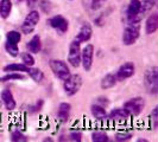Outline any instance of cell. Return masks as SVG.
Returning <instances> with one entry per match:
<instances>
[{
  "label": "cell",
  "instance_id": "6da1fadb",
  "mask_svg": "<svg viewBox=\"0 0 158 142\" xmlns=\"http://www.w3.org/2000/svg\"><path fill=\"white\" fill-rule=\"evenodd\" d=\"M140 36V23L139 22H128L123 32V44L130 46L133 45Z\"/></svg>",
  "mask_w": 158,
  "mask_h": 142
},
{
  "label": "cell",
  "instance_id": "7a4b0ae2",
  "mask_svg": "<svg viewBox=\"0 0 158 142\" xmlns=\"http://www.w3.org/2000/svg\"><path fill=\"white\" fill-rule=\"evenodd\" d=\"M144 84L148 94L156 95L158 93V69L157 66L149 68L144 76Z\"/></svg>",
  "mask_w": 158,
  "mask_h": 142
},
{
  "label": "cell",
  "instance_id": "3957f363",
  "mask_svg": "<svg viewBox=\"0 0 158 142\" xmlns=\"http://www.w3.org/2000/svg\"><path fill=\"white\" fill-rule=\"evenodd\" d=\"M82 83H83V81H82V77L80 75H77V73L71 75L70 73V76L63 81L64 94L69 97L75 96L80 91V89L82 87Z\"/></svg>",
  "mask_w": 158,
  "mask_h": 142
},
{
  "label": "cell",
  "instance_id": "277c9868",
  "mask_svg": "<svg viewBox=\"0 0 158 142\" xmlns=\"http://www.w3.org/2000/svg\"><path fill=\"white\" fill-rule=\"evenodd\" d=\"M49 66L52 71V73L61 81H64L70 76L69 65L62 59H51L49 62Z\"/></svg>",
  "mask_w": 158,
  "mask_h": 142
},
{
  "label": "cell",
  "instance_id": "5b68a950",
  "mask_svg": "<svg viewBox=\"0 0 158 142\" xmlns=\"http://www.w3.org/2000/svg\"><path fill=\"white\" fill-rule=\"evenodd\" d=\"M40 20V14L37 10H31L27 16L25 17L23 24H22V32L25 33V34H30L32 32L35 31L36 26L38 25Z\"/></svg>",
  "mask_w": 158,
  "mask_h": 142
},
{
  "label": "cell",
  "instance_id": "8992f818",
  "mask_svg": "<svg viewBox=\"0 0 158 142\" xmlns=\"http://www.w3.org/2000/svg\"><path fill=\"white\" fill-rule=\"evenodd\" d=\"M145 108V101L143 97H133L124 103V109L130 116H139Z\"/></svg>",
  "mask_w": 158,
  "mask_h": 142
},
{
  "label": "cell",
  "instance_id": "52a82bcc",
  "mask_svg": "<svg viewBox=\"0 0 158 142\" xmlns=\"http://www.w3.org/2000/svg\"><path fill=\"white\" fill-rule=\"evenodd\" d=\"M93 59H94V45L87 44L81 50V65L83 70L88 72L93 68Z\"/></svg>",
  "mask_w": 158,
  "mask_h": 142
},
{
  "label": "cell",
  "instance_id": "ba28073f",
  "mask_svg": "<svg viewBox=\"0 0 158 142\" xmlns=\"http://www.w3.org/2000/svg\"><path fill=\"white\" fill-rule=\"evenodd\" d=\"M68 63L73 68H79L81 65V44L74 39L69 45V52H68Z\"/></svg>",
  "mask_w": 158,
  "mask_h": 142
},
{
  "label": "cell",
  "instance_id": "9c48e42d",
  "mask_svg": "<svg viewBox=\"0 0 158 142\" xmlns=\"http://www.w3.org/2000/svg\"><path fill=\"white\" fill-rule=\"evenodd\" d=\"M49 25L58 32L60 34H63L65 32L68 31L69 29V22L68 19L63 17L62 14H56V16H52L50 19H49Z\"/></svg>",
  "mask_w": 158,
  "mask_h": 142
},
{
  "label": "cell",
  "instance_id": "30bf717a",
  "mask_svg": "<svg viewBox=\"0 0 158 142\" xmlns=\"http://www.w3.org/2000/svg\"><path fill=\"white\" fill-rule=\"evenodd\" d=\"M140 12V0H130L128 6L126 10L127 20L128 22H142V18L139 16Z\"/></svg>",
  "mask_w": 158,
  "mask_h": 142
},
{
  "label": "cell",
  "instance_id": "8fae6325",
  "mask_svg": "<svg viewBox=\"0 0 158 142\" xmlns=\"http://www.w3.org/2000/svg\"><path fill=\"white\" fill-rule=\"evenodd\" d=\"M135 73V65L132 62H126L123 65H120V68L118 69L115 77L119 81H125L127 78H131Z\"/></svg>",
  "mask_w": 158,
  "mask_h": 142
},
{
  "label": "cell",
  "instance_id": "7c38bea8",
  "mask_svg": "<svg viewBox=\"0 0 158 142\" xmlns=\"http://www.w3.org/2000/svg\"><path fill=\"white\" fill-rule=\"evenodd\" d=\"M92 36H93V26L88 23V22H86V23H83L81 25V27H80V30H79V33H77V36L75 37V40L79 41L80 44L87 43V41L90 40Z\"/></svg>",
  "mask_w": 158,
  "mask_h": 142
},
{
  "label": "cell",
  "instance_id": "4fadbf2b",
  "mask_svg": "<svg viewBox=\"0 0 158 142\" xmlns=\"http://www.w3.org/2000/svg\"><path fill=\"white\" fill-rule=\"evenodd\" d=\"M0 100H1V103L2 105L5 107V109L8 111H12L16 109L17 103L16 100H15V96L12 94V91L10 89H4L0 94Z\"/></svg>",
  "mask_w": 158,
  "mask_h": 142
},
{
  "label": "cell",
  "instance_id": "5bb4252c",
  "mask_svg": "<svg viewBox=\"0 0 158 142\" xmlns=\"http://www.w3.org/2000/svg\"><path fill=\"white\" fill-rule=\"evenodd\" d=\"M130 117V115L126 112V110L124 108H115L107 115V118L112 121V122H115V123H121V122H125Z\"/></svg>",
  "mask_w": 158,
  "mask_h": 142
},
{
  "label": "cell",
  "instance_id": "9a60e30c",
  "mask_svg": "<svg viewBox=\"0 0 158 142\" xmlns=\"http://www.w3.org/2000/svg\"><path fill=\"white\" fill-rule=\"evenodd\" d=\"M158 30V13H149L145 22V33L146 34H153Z\"/></svg>",
  "mask_w": 158,
  "mask_h": 142
},
{
  "label": "cell",
  "instance_id": "2e32d148",
  "mask_svg": "<svg viewBox=\"0 0 158 142\" xmlns=\"http://www.w3.org/2000/svg\"><path fill=\"white\" fill-rule=\"evenodd\" d=\"M70 111H71L70 103L62 102L58 105V109H57V118L61 122H63V123L67 122L69 120V116H70Z\"/></svg>",
  "mask_w": 158,
  "mask_h": 142
},
{
  "label": "cell",
  "instance_id": "e0dca14e",
  "mask_svg": "<svg viewBox=\"0 0 158 142\" xmlns=\"http://www.w3.org/2000/svg\"><path fill=\"white\" fill-rule=\"evenodd\" d=\"M26 49H27V51H29L30 53H32V55H33V53H35V55L40 53V50H42V40H40V37L38 34H35L31 39L27 41Z\"/></svg>",
  "mask_w": 158,
  "mask_h": 142
},
{
  "label": "cell",
  "instance_id": "ac0fdd59",
  "mask_svg": "<svg viewBox=\"0 0 158 142\" xmlns=\"http://www.w3.org/2000/svg\"><path fill=\"white\" fill-rule=\"evenodd\" d=\"M156 5H157V0H142L140 1V12H139L140 18L143 19L149 13H151V11L155 8Z\"/></svg>",
  "mask_w": 158,
  "mask_h": 142
},
{
  "label": "cell",
  "instance_id": "d6986e66",
  "mask_svg": "<svg viewBox=\"0 0 158 142\" xmlns=\"http://www.w3.org/2000/svg\"><path fill=\"white\" fill-rule=\"evenodd\" d=\"M90 112L94 116V118H96L98 121H105V120H107V111H106V108L102 107V105H99L96 103L93 104L90 107Z\"/></svg>",
  "mask_w": 158,
  "mask_h": 142
},
{
  "label": "cell",
  "instance_id": "ffe728a7",
  "mask_svg": "<svg viewBox=\"0 0 158 142\" xmlns=\"http://www.w3.org/2000/svg\"><path fill=\"white\" fill-rule=\"evenodd\" d=\"M118 83V79L115 77L114 73H107L100 82V87L102 90H107V89H111V88L115 87V84Z\"/></svg>",
  "mask_w": 158,
  "mask_h": 142
},
{
  "label": "cell",
  "instance_id": "44dd1931",
  "mask_svg": "<svg viewBox=\"0 0 158 142\" xmlns=\"http://www.w3.org/2000/svg\"><path fill=\"white\" fill-rule=\"evenodd\" d=\"M12 1L11 0H0V18L7 19L12 12Z\"/></svg>",
  "mask_w": 158,
  "mask_h": 142
},
{
  "label": "cell",
  "instance_id": "7402d4cb",
  "mask_svg": "<svg viewBox=\"0 0 158 142\" xmlns=\"http://www.w3.org/2000/svg\"><path fill=\"white\" fill-rule=\"evenodd\" d=\"M27 66L23 63H12L4 66V72H27Z\"/></svg>",
  "mask_w": 158,
  "mask_h": 142
},
{
  "label": "cell",
  "instance_id": "603a6c76",
  "mask_svg": "<svg viewBox=\"0 0 158 142\" xmlns=\"http://www.w3.org/2000/svg\"><path fill=\"white\" fill-rule=\"evenodd\" d=\"M30 77H31L36 83H42V81L44 79V73H43V71L38 69V68H29L27 69V72H26Z\"/></svg>",
  "mask_w": 158,
  "mask_h": 142
},
{
  "label": "cell",
  "instance_id": "cb8c5ba5",
  "mask_svg": "<svg viewBox=\"0 0 158 142\" xmlns=\"http://www.w3.org/2000/svg\"><path fill=\"white\" fill-rule=\"evenodd\" d=\"M22 40V33L16 30H12V31H8L6 33V41L8 43H12V44H19Z\"/></svg>",
  "mask_w": 158,
  "mask_h": 142
},
{
  "label": "cell",
  "instance_id": "d4e9b609",
  "mask_svg": "<svg viewBox=\"0 0 158 142\" xmlns=\"http://www.w3.org/2000/svg\"><path fill=\"white\" fill-rule=\"evenodd\" d=\"M5 50H6V52H7L8 55L11 56V57H13V58H16V57L20 55L18 44H12V43L6 41L5 43Z\"/></svg>",
  "mask_w": 158,
  "mask_h": 142
},
{
  "label": "cell",
  "instance_id": "484cf974",
  "mask_svg": "<svg viewBox=\"0 0 158 142\" xmlns=\"http://www.w3.org/2000/svg\"><path fill=\"white\" fill-rule=\"evenodd\" d=\"M20 59H22V63L24 65H26L27 68H31L35 65L36 63V61H35V57L32 53H30L29 51H26V52H23L22 55H20Z\"/></svg>",
  "mask_w": 158,
  "mask_h": 142
},
{
  "label": "cell",
  "instance_id": "4316f807",
  "mask_svg": "<svg viewBox=\"0 0 158 142\" xmlns=\"http://www.w3.org/2000/svg\"><path fill=\"white\" fill-rule=\"evenodd\" d=\"M7 75L4 76L0 79L1 82H8V81H24L25 76L23 75V72H6Z\"/></svg>",
  "mask_w": 158,
  "mask_h": 142
},
{
  "label": "cell",
  "instance_id": "83f0119b",
  "mask_svg": "<svg viewBox=\"0 0 158 142\" xmlns=\"http://www.w3.org/2000/svg\"><path fill=\"white\" fill-rule=\"evenodd\" d=\"M110 140L108 135L105 132H94L92 134V141L93 142H107Z\"/></svg>",
  "mask_w": 158,
  "mask_h": 142
},
{
  "label": "cell",
  "instance_id": "f1b7e54d",
  "mask_svg": "<svg viewBox=\"0 0 158 142\" xmlns=\"http://www.w3.org/2000/svg\"><path fill=\"white\" fill-rule=\"evenodd\" d=\"M115 141L118 142H125V141H128V140H131L132 137H133V134L132 133H130V132H119L115 134Z\"/></svg>",
  "mask_w": 158,
  "mask_h": 142
},
{
  "label": "cell",
  "instance_id": "f546056e",
  "mask_svg": "<svg viewBox=\"0 0 158 142\" xmlns=\"http://www.w3.org/2000/svg\"><path fill=\"white\" fill-rule=\"evenodd\" d=\"M11 141L12 142H26L27 137L19 130H15L11 133Z\"/></svg>",
  "mask_w": 158,
  "mask_h": 142
},
{
  "label": "cell",
  "instance_id": "4dcf8cb0",
  "mask_svg": "<svg viewBox=\"0 0 158 142\" xmlns=\"http://www.w3.org/2000/svg\"><path fill=\"white\" fill-rule=\"evenodd\" d=\"M38 6H40V11L43 13H47V14H49L51 12V10H52V4L49 0H40Z\"/></svg>",
  "mask_w": 158,
  "mask_h": 142
},
{
  "label": "cell",
  "instance_id": "1f68e13d",
  "mask_svg": "<svg viewBox=\"0 0 158 142\" xmlns=\"http://www.w3.org/2000/svg\"><path fill=\"white\" fill-rule=\"evenodd\" d=\"M150 121L153 122V123L151 124V127H152L153 129H157V127H158V108L157 107H155V108H153V110L151 111Z\"/></svg>",
  "mask_w": 158,
  "mask_h": 142
},
{
  "label": "cell",
  "instance_id": "d6a6232c",
  "mask_svg": "<svg viewBox=\"0 0 158 142\" xmlns=\"http://www.w3.org/2000/svg\"><path fill=\"white\" fill-rule=\"evenodd\" d=\"M43 105H44V101L43 100H38L36 104H33L30 107V112L32 114H35V112H40L42 110V108H43Z\"/></svg>",
  "mask_w": 158,
  "mask_h": 142
},
{
  "label": "cell",
  "instance_id": "836d02e7",
  "mask_svg": "<svg viewBox=\"0 0 158 142\" xmlns=\"http://www.w3.org/2000/svg\"><path fill=\"white\" fill-rule=\"evenodd\" d=\"M68 140L69 141H73V142H81L82 140V134L80 133V132H71L70 134L68 135Z\"/></svg>",
  "mask_w": 158,
  "mask_h": 142
},
{
  "label": "cell",
  "instance_id": "e575fe53",
  "mask_svg": "<svg viewBox=\"0 0 158 142\" xmlns=\"http://www.w3.org/2000/svg\"><path fill=\"white\" fill-rule=\"evenodd\" d=\"M106 1H107V0H92V2H90V7H92V10H94V11L95 10H99Z\"/></svg>",
  "mask_w": 158,
  "mask_h": 142
},
{
  "label": "cell",
  "instance_id": "d590c367",
  "mask_svg": "<svg viewBox=\"0 0 158 142\" xmlns=\"http://www.w3.org/2000/svg\"><path fill=\"white\" fill-rule=\"evenodd\" d=\"M40 1V0H26V6H27L29 8H31V10H33L35 7L38 6Z\"/></svg>",
  "mask_w": 158,
  "mask_h": 142
},
{
  "label": "cell",
  "instance_id": "8d00e7d4",
  "mask_svg": "<svg viewBox=\"0 0 158 142\" xmlns=\"http://www.w3.org/2000/svg\"><path fill=\"white\" fill-rule=\"evenodd\" d=\"M138 142H148L146 139H138Z\"/></svg>",
  "mask_w": 158,
  "mask_h": 142
},
{
  "label": "cell",
  "instance_id": "74e56055",
  "mask_svg": "<svg viewBox=\"0 0 158 142\" xmlns=\"http://www.w3.org/2000/svg\"><path fill=\"white\" fill-rule=\"evenodd\" d=\"M43 141H44V142H47V141L51 142V141H52V140H51V139H44V140H43Z\"/></svg>",
  "mask_w": 158,
  "mask_h": 142
},
{
  "label": "cell",
  "instance_id": "f35d334b",
  "mask_svg": "<svg viewBox=\"0 0 158 142\" xmlns=\"http://www.w3.org/2000/svg\"><path fill=\"white\" fill-rule=\"evenodd\" d=\"M17 1H24V0H17Z\"/></svg>",
  "mask_w": 158,
  "mask_h": 142
},
{
  "label": "cell",
  "instance_id": "ab89813d",
  "mask_svg": "<svg viewBox=\"0 0 158 142\" xmlns=\"http://www.w3.org/2000/svg\"><path fill=\"white\" fill-rule=\"evenodd\" d=\"M70 1H74V0H70Z\"/></svg>",
  "mask_w": 158,
  "mask_h": 142
}]
</instances>
